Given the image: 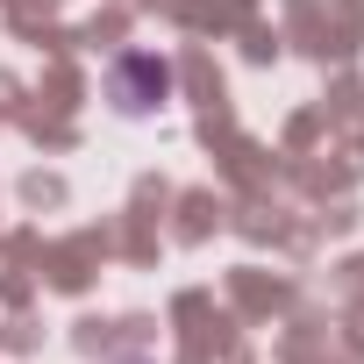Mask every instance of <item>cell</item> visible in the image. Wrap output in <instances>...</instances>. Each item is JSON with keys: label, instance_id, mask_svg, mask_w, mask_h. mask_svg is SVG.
I'll return each mask as SVG.
<instances>
[{"label": "cell", "instance_id": "1", "mask_svg": "<svg viewBox=\"0 0 364 364\" xmlns=\"http://www.w3.org/2000/svg\"><path fill=\"white\" fill-rule=\"evenodd\" d=\"M157 93H164V65L129 58V65H122V107H150Z\"/></svg>", "mask_w": 364, "mask_h": 364}]
</instances>
